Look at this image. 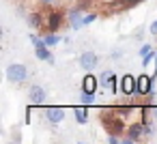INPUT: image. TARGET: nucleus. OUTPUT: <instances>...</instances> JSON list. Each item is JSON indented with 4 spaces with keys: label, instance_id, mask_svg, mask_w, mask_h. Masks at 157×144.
<instances>
[{
    "label": "nucleus",
    "instance_id": "1",
    "mask_svg": "<svg viewBox=\"0 0 157 144\" xmlns=\"http://www.w3.org/2000/svg\"><path fill=\"white\" fill-rule=\"evenodd\" d=\"M101 125L105 127L108 133H125V125H123V116L114 110L112 114L110 112H101Z\"/></svg>",
    "mask_w": 157,
    "mask_h": 144
},
{
    "label": "nucleus",
    "instance_id": "2",
    "mask_svg": "<svg viewBox=\"0 0 157 144\" xmlns=\"http://www.w3.org/2000/svg\"><path fill=\"white\" fill-rule=\"evenodd\" d=\"M5 75L11 84H24L28 80V69L24 63H11V65H7Z\"/></svg>",
    "mask_w": 157,
    "mask_h": 144
},
{
    "label": "nucleus",
    "instance_id": "3",
    "mask_svg": "<svg viewBox=\"0 0 157 144\" xmlns=\"http://www.w3.org/2000/svg\"><path fill=\"white\" fill-rule=\"evenodd\" d=\"M155 82H157V80H153V75H146V73L138 75V80H136V95H138V97H140V95H142V97L153 95Z\"/></svg>",
    "mask_w": 157,
    "mask_h": 144
},
{
    "label": "nucleus",
    "instance_id": "4",
    "mask_svg": "<svg viewBox=\"0 0 157 144\" xmlns=\"http://www.w3.org/2000/svg\"><path fill=\"white\" fill-rule=\"evenodd\" d=\"M99 86L103 88V90H112L114 95L118 93V78H116V73L114 71H110V69H103L101 73H99Z\"/></svg>",
    "mask_w": 157,
    "mask_h": 144
},
{
    "label": "nucleus",
    "instance_id": "5",
    "mask_svg": "<svg viewBox=\"0 0 157 144\" xmlns=\"http://www.w3.org/2000/svg\"><path fill=\"white\" fill-rule=\"evenodd\" d=\"M144 138V123H133L125 129V135H123V142L125 144H133V142H140Z\"/></svg>",
    "mask_w": 157,
    "mask_h": 144
},
{
    "label": "nucleus",
    "instance_id": "6",
    "mask_svg": "<svg viewBox=\"0 0 157 144\" xmlns=\"http://www.w3.org/2000/svg\"><path fill=\"white\" fill-rule=\"evenodd\" d=\"M65 17H67V11H60V9L50 11V13H48V20H45L48 32H58V28H60L63 22H65Z\"/></svg>",
    "mask_w": 157,
    "mask_h": 144
},
{
    "label": "nucleus",
    "instance_id": "7",
    "mask_svg": "<svg viewBox=\"0 0 157 144\" xmlns=\"http://www.w3.org/2000/svg\"><path fill=\"white\" fill-rule=\"evenodd\" d=\"M78 63H80V67H82L84 71H93V69L99 65V54H97V52L86 50V52H82V54H80Z\"/></svg>",
    "mask_w": 157,
    "mask_h": 144
},
{
    "label": "nucleus",
    "instance_id": "8",
    "mask_svg": "<svg viewBox=\"0 0 157 144\" xmlns=\"http://www.w3.org/2000/svg\"><path fill=\"white\" fill-rule=\"evenodd\" d=\"M28 99H30L33 105H41V103L48 99V93H45V88H43L41 84H33V86L28 88Z\"/></svg>",
    "mask_w": 157,
    "mask_h": 144
},
{
    "label": "nucleus",
    "instance_id": "9",
    "mask_svg": "<svg viewBox=\"0 0 157 144\" xmlns=\"http://www.w3.org/2000/svg\"><path fill=\"white\" fill-rule=\"evenodd\" d=\"M136 80L138 78H133L131 73H125L121 78V93L127 97H136Z\"/></svg>",
    "mask_w": 157,
    "mask_h": 144
},
{
    "label": "nucleus",
    "instance_id": "10",
    "mask_svg": "<svg viewBox=\"0 0 157 144\" xmlns=\"http://www.w3.org/2000/svg\"><path fill=\"white\" fill-rule=\"evenodd\" d=\"M67 20H69V28L71 30H80L84 24H82V20H84V13H82V7H78V9H71V11H67Z\"/></svg>",
    "mask_w": 157,
    "mask_h": 144
},
{
    "label": "nucleus",
    "instance_id": "11",
    "mask_svg": "<svg viewBox=\"0 0 157 144\" xmlns=\"http://www.w3.org/2000/svg\"><path fill=\"white\" fill-rule=\"evenodd\" d=\"M45 118H48V123L58 125V123L65 120V110L58 108V105H50V108H45Z\"/></svg>",
    "mask_w": 157,
    "mask_h": 144
},
{
    "label": "nucleus",
    "instance_id": "12",
    "mask_svg": "<svg viewBox=\"0 0 157 144\" xmlns=\"http://www.w3.org/2000/svg\"><path fill=\"white\" fill-rule=\"evenodd\" d=\"M35 56H37V60H43V63H48L54 54H52V50H50V45L43 41V43H39V45H35Z\"/></svg>",
    "mask_w": 157,
    "mask_h": 144
},
{
    "label": "nucleus",
    "instance_id": "13",
    "mask_svg": "<svg viewBox=\"0 0 157 144\" xmlns=\"http://www.w3.org/2000/svg\"><path fill=\"white\" fill-rule=\"evenodd\" d=\"M26 22H28V26H30V28L39 30V28L43 26V15H41L39 11H30V13L26 15Z\"/></svg>",
    "mask_w": 157,
    "mask_h": 144
},
{
    "label": "nucleus",
    "instance_id": "14",
    "mask_svg": "<svg viewBox=\"0 0 157 144\" xmlns=\"http://www.w3.org/2000/svg\"><path fill=\"white\" fill-rule=\"evenodd\" d=\"M97 88H101V86H99V78H95V75H86V78L82 80V90L97 93Z\"/></svg>",
    "mask_w": 157,
    "mask_h": 144
},
{
    "label": "nucleus",
    "instance_id": "15",
    "mask_svg": "<svg viewBox=\"0 0 157 144\" xmlns=\"http://www.w3.org/2000/svg\"><path fill=\"white\" fill-rule=\"evenodd\" d=\"M73 116H75V123H78V125H86V123H88V105H78V108H73Z\"/></svg>",
    "mask_w": 157,
    "mask_h": 144
},
{
    "label": "nucleus",
    "instance_id": "16",
    "mask_svg": "<svg viewBox=\"0 0 157 144\" xmlns=\"http://www.w3.org/2000/svg\"><path fill=\"white\" fill-rule=\"evenodd\" d=\"M43 39H45V43H48V45H50V47H54V45H58V43H60V41H63V39H60V35H58V32H48V35H45V37H43Z\"/></svg>",
    "mask_w": 157,
    "mask_h": 144
},
{
    "label": "nucleus",
    "instance_id": "17",
    "mask_svg": "<svg viewBox=\"0 0 157 144\" xmlns=\"http://www.w3.org/2000/svg\"><path fill=\"white\" fill-rule=\"evenodd\" d=\"M80 99H82V103H84V105H93V103H95V93L82 90V93H80Z\"/></svg>",
    "mask_w": 157,
    "mask_h": 144
},
{
    "label": "nucleus",
    "instance_id": "18",
    "mask_svg": "<svg viewBox=\"0 0 157 144\" xmlns=\"http://www.w3.org/2000/svg\"><path fill=\"white\" fill-rule=\"evenodd\" d=\"M114 110H116V112H118V114H121L123 118H127V116H129V114L133 112V105H116Z\"/></svg>",
    "mask_w": 157,
    "mask_h": 144
},
{
    "label": "nucleus",
    "instance_id": "19",
    "mask_svg": "<svg viewBox=\"0 0 157 144\" xmlns=\"http://www.w3.org/2000/svg\"><path fill=\"white\" fill-rule=\"evenodd\" d=\"M155 58H157V52H155V50H153V52H148L146 56H142V67L146 69V67H148V65H151Z\"/></svg>",
    "mask_w": 157,
    "mask_h": 144
},
{
    "label": "nucleus",
    "instance_id": "20",
    "mask_svg": "<svg viewBox=\"0 0 157 144\" xmlns=\"http://www.w3.org/2000/svg\"><path fill=\"white\" fill-rule=\"evenodd\" d=\"M93 22H97V13H88V15H84V20H82L84 26H90Z\"/></svg>",
    "mask_w": 157,
    "mask_h": 144
},
{
    "label": "nucleus",
    "instance_id": "21",
    "mask_svg": "<svg viewBox=\"0 0 157 144\" xmlns=\"http://www.w3.org/2000/svg\"><path fill=\"white\" fill-rule=\"evenodd\" d=\"M148 52H153V45H148V43H142V45H140V50H138V54H140V56H146Z\"/></svg>",
    "mask_w": 157,
    "mask_h": 144
},
{
    "label": "nucleus",
    "instance_id": "22",
    "mask_svg": "<svg viewBox=\"0 0 157 144\" xmlns=\"http://www.w3.org/2000/svg\"><path fill=\"white\" fill-rule=\"evenodd\" d=\"M30 41H33V45H39V43H43L45 39H41L39 35H35V32H33V35H30Z\"/></svg>",
    "mask_w": 157,
    "mask_h": 144
},
{
    "label": "nucleus",
    "instance_id": "23",
    "mask_svg": "<svg viewBox=\"0 0 157 144\" xmlns=\"http://www.w3.org/2000/svg\"><path fill=\"white\" fill-rule=\"evenodd\" d=\"M144 135H146V138H151V135H153V127H151L148 123H144Z\"/></svg>",
    "mask_w": 157,
    "mask_h": 144
},
{
    "label": "nucleus",
    "instance_id": "24",
    "mask_svg": "<svg viewBox=\"0 0 157 144\" xmlns=\"http://www.w3.org/2000/svg\"><path fill=\"white\" fill-rule=\"evenodd\" d=\"M148 32H151L153 37H157V20H155V22H153V24L148 26Z\"/></svg>",
    "mask_w": 157,
    "mask_h": 144
},
{
    "label": "nucleus",
    "instance_id": "25",
    "mask_svg": "<svg viewBox=\"0 0 157 144\" xmlns=\"http://www.w3.org/2000/svg\"><path fill=\"white\" fill-rule=\"evenodd\" d=\"M142 0H125V7L129 9V7H136V5H140Z\"/></svg>",
    "mask_w": 157,
    "mask_h": 144
},
{
    "label": "nucleus",
    "instance_id": "26",
    "mask_svg": "<svg viewBox=\"0 0 157 144\" xmlns=\"http://www.w3.org/2000/svg\"><path fill=\"white\" fill-rule=\"evenodd\" d=\"M110 56H112V58H114V60H118V58H121V56H123V52H121V50H114V52H112V54H110Z\"/></svg>",
    "mask_w": 157,
    "mask_h": 144
},
{
    "label": "nucleus",
    "instance_id": "27",
    "mask_svg": "<svg viewBox=\"0 0 157 144\" xmlns=\"http://www.w3.org/2000/svg\"><path fill=\"white\" fill-rule=\"evenodd\" d=\"M151 118L157 120V105H151Z\"/></svg>",
    "mask_w": 157,
    "mask_h": 144
},
{
    "label": "nucleus",
    "instance_id": "28",
    "mask_svg": "<svg viewBox=\"0 0 157 144\" xmlns=\"http://www.w3.org/2000/svg\"><path fill=\"white\" fill-rule=\"evenodd\" d=\"M39 2H41V5H45V7H52L56 0H39Z\"/></svg>",
    "mask_w": 157,
    "mask_h": 144
},
{
    "label": "nucleus",
    "instance_id": "29",
    "mask_svg": "<svg viewBox=\"0 0 157 144\" xmlns=\"http://www.w3.org/2000/svg\"><path fill=\"white\" fill-rule=\"evenodd\" d=\"M151 75H153V80H157V58H155V71H153Z\"/></svg>",
    "mask_w": 157,
    "mask_h": 144
}]
</instances>
